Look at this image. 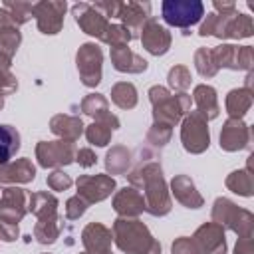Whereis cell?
<instances>
[{"instance_id":"6da1fadb","label":"cell","mask_w":254,"mask_h":254,"mask_svg":"<svg viewBox=\"0 0 254 254\" xmlns=\"http://www.w3.org/2000/svg\"><path fill=\"white\" fill-rule=\"evenodd\" d=\"M161 12L167 24L177 28H189L204 16V6L198 0H165Z\"/></svg>"},{"instance_id":"7a4b0ae2","label":"cell","mask_w":254,"mask_h":254,"mask_svg":"<svg viewBox=\"0 0 254 254\" xmlns=\"http://www.w3.org/2000/svg\"><path fill=\"white\" fill-rule=\"evenodd\" d=\"M20 149V135L12 125H0V165L8 163Z\"/></svg>"}]
</instances>
